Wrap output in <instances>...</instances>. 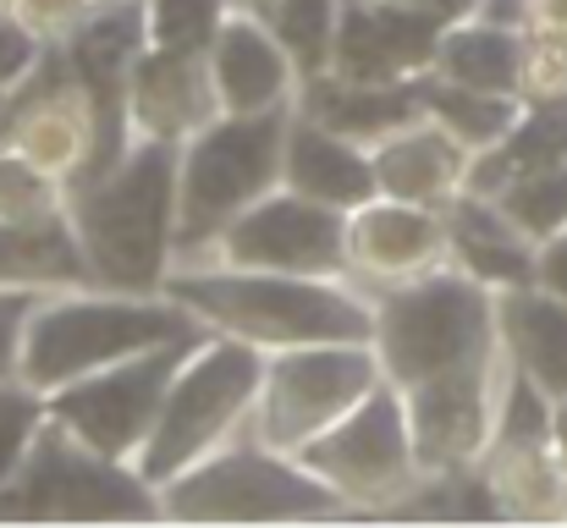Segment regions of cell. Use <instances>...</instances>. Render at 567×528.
Listing matches in <instances>:
<instances>
[{
	"label": "cell",
	"instance_id": "cell-1",
	"mask_svg": "<svg viewBox=\"0 0 567 528\" xmlns=\"http://www.w3.org/2000/svg\"><path fill=\"white\" fill-rule=\"evenodd\" d=\"M166 298L193 309L209 331L259 342V348H309V342H375V298L342 276H281L237 265H177Z\"/></svg>",
	"mask_w": 567,
	"mask_h": 528
},
{
	"label": "cell",
	"instance_id": "cell-2",
	"mask_svg": "<svg viewBox=\"0 0 567 528\" xmlns=\"http://www.w3.org/2000/svg\"><path fill=\"white\" fill-rule=\"evenodd\" d=\"M177 166L183 144L133 138L105 176L66 193L94 281L111 292H166L177 259Z\"/></svg>",
	"mask_w": 567,
	"mask_h": 528
},
{
	"label": "cell",
	"instance_id": "cell-3",
	"mask_svg": "<svg viewBox=\"0 0 567 528\" xmlns=\"http://www.w3.org/2000/svg\"><path fill=\"white\" fill-rule=\"evenodd\" d=\"M209 331L193 309H183L166 292H111V287H83V292H50L22 337V374L33 391H61L94 369H111L133 352L166 348L177 337Z\"/></svg>",
	"mask_w": 567,
	"mask_h": 528
},
{
	"label": "cell",
	"instance_id": "cell-4",
	"mask_svg": "<svg viewBox=\"0 0 567 528\" xmlns=\"http://www.w3.org/2000/svg\"><path fill=\"white\" fill-rule=\"evenodd\" d=\"M375 298V352L391 385L413 391L446 380L457 369H480L502 358L496 292L474 281L463 265H441L419 281L370 292Z\"/></svg>",
	"mask_w": 567,
	"mask_h": 528
},
{
	"label": "cell",
	"instance_id": "cell-5",
	"mask_svg": "<svg viewBox=\"0 0 567 528\" xmlns=\"http://www.w3.org/2000/svg\"><path fill=\"white\" fill-rule=\"evenodd\" d=\"M292 111H265V116H215L183 144L177 166V265H198L220 231L254 209L265 193L281 187L287 166V133Z\"/></svg>",
	"mask_w": 567,
	"mask_h": 528
},
{
	"label": "cell",
	"instance_id": "cell-6",
	"mask_svg": "<svg viewBox=\"0 0 567 528\" xmlns=\"http://www.w3.org/2000/svg\"><path fill=\"white\" fill-rule=\"evenodd\" d=\"M265 363H270V348L226 337V331H209L183 363V374L172 380L166 407H161L144 452L133 457V468L161 490L183 468L204 463L220 446H231L248 429V418H254V402H259V385H265Z\"/></svg>",
	"mask_w": 567,
	"mask_h": 528
},
{
	"label": "cell",
	"instance_id": "cell-7",
	"mask_svg": "<svg viewBox=\"0 0 567 528\" xmlns=\"http://www.w3.org/2000/svg\"><path fill=\"white\" fill-rule=\"evenodd\" d=\"M342 513L348 501L326 479H315L298 457L259 446L254 435H237L161 485V518L177 524H303Z\"/></svg>",
	"mask_w": 567,
	"mask_h": 528
},
{
	"label": "cell",
	"instance_id": "cell-8",
	"mask_svg": "<svg viewBox=\"0 0 567 528\" xmlns=\"http://www.w3.org/2000/svg\"><path fill=\"white\" fill-rule=\"evenodd\" d=\"M161 518V490L122 457L83 446L44 418L22 468L0 485V524H138Z\"/></svg>",
	"mask_w": 567,
	"mask_h": 528
},
{
	"label": "cell",
	"instance_id": "cell-9",
	"mask_svg": "<svg viewBox=\"0 0 567 528\" xmlns=\"http://www.w3.org/2000/svg\"><path fill=\"white\" fill-rule=\"evenodd\" d=\"M380 380H385V369H380L375 342L276 348L265 363V385H259V402H254V418L243 435H254L270 452L298 457L337 418H348Z\"/></svg>",
	"mask_w": 567,
	"mask_h": 528
},
{
	"label": "cell",
	"instance_id": "cell-10",
	"mask_svg": "<svg viewBox=\"0 0 567 528\" xmlns=\"http://www.w3.org/2000/svg\"><path fill=\"white\" fill-rule=\"evenodd\" d=\"M298 463L315 479H326L348 501V513H396L430 479L413 446L408 396L391 380H380L348 418H337L320 441H309Z\"/></svg>",
	"mask_w": 567,
	"mask_h": 528
},
{
	"label": "cell",
	"instance_id": "cell-11",
	"mask_svg": "<svg viewBox=\"0 0 567 528\" xmlns=\"http://www.w3.org/2000/svg\"><path fill=\"white\" fill-rule=\"evenodd\" d=\"M204 337H209V331L177 337V342H166V348L133 352V358H122V363H111V369H94V374H83V380H72V385H61V391H50V396H44V402H50V418L66 424L83 446L133 463V457L144 452V441H150L161 407H166L172 380L183 374V363L193 358V348H198Z\"/></svg>",
	"mask_w": 567,
	"mask_h": 528
},
{
	"label": "cell",
	"instance_id": "cell-12",
	"mask_svg": "<svg viewBox=\"0 0 567 528\" xmlns=\"http://www.w3.org/2000/svg\"><path fill=\"white\" fill-rule=\"evenodd\" d=\"M198 265L281 270V276H348V209L320 204L281 182L254 209H243Z\"/></svg>",
	"mask_w": 567,
	"mask_h": 528
},
{
	"label": "cell",
	"instance_id": "cell-13",
	"mask_svg": "<svg viewBox=\"0 0 567 528\" xmlns=\"http://www.w3.org/2000/svg\"><path fill=\"white\" fill-rule=\"evenodd\" d=\"M6 144L22 149L33 166L66 182V193L94 172L100 161V105L83 89V77L72 72L66 50L50 55L44 50V77L22 83L6 100Z\"/></svg>",
	"mask_w": 567,
	"mask_h": 528
},
{
	"label": "cell",
	"instance_id": "cell-14",
	"mask_svg": "<svg viewBox=\"0 0 567 528\" xmlns=\"http://www.w3.org/2000/svg\"><path fill=\"white\" fill-rule=\"evenodd\" d=\"M513 374V358L502 352L496 363L480 369H457L446 380L413 385L408 396V418H413V446L424 474H452V468H480L491 457L496 441V407H502V385Z\"/></svg>",
	"mask_w": 567,
	"mask_h": 528
},
{
	"label": "cell",
	"instance_id": "cell-15",
	"mask_svg": "<svg viewBox=\"0 0 567 528\" xmlns=\"http://www.w3.org/2000/svg\"><path fill=\"white\" fill-rule=\"evenodd\" d=\"M452 265V231L446 209L408 204V198H370L348 215V276L364 281V292H385L402 281H419L430 270Z\"/></svg>",
	"mask_w": 567,
	"mask_h": 528
},
{
	"label": "cell",
	"instance_id": "cell-16",
	"mask_svg": "<svg viewBox=\"0 0 567 528\" xmlns=\"http://www.w3.org/2000/svg\"><path fill=\"white\" fill-rule=\"evenodd\" d=\"M446 22L402 0H342L331 72L348 83H408L435 66Z\"/></svg>",
	"mask_w": 567,
	"mask_h": 528
},
{
	"label": "cell",
	"instance_id": "cell-17",
	"mask_svg": "<svg viewBox=\"0 0 567 528\" xmlns=\"http://www.w3.org/2000/svg\"><path fill=\"white\" fill-rule=\"evenodd\" d=\"M127 116H133V138H166V144H188L198 127L226 116L209 77V50L150 44L127 83Z\"/></svg>",
	"mask_w": 567,
	"mask_h": 528
},
{
	"label": "cell",
	"instance_id": "cell-18",
	"mask_svg": "<svg viewBox=\"0 0 567 528\" xmlns=\"http://www.w3.org/2000/svg\"><path fill=\"white\" fill-rule=\"evenodd\" d=\"M209 77H215L226 116H265V111L298 105V89H303L287 44L259 17H248L237 6L226 11V22L209 44Z\"/></svg>",
	"mask_w": 567,
	"mask_h": 528
},
{
	"label": "cell",
	"instance_id": "cell-19",
	"mask_svg": "<svg viewBox=\"0 0 567 528\" xmlns=\"http://www.w3.org/2000/svg\"><path fill=\"white\" fill-rule=\"evenodd\" d=\"M375 155V176L385 198H408V204H430V209H446L474 166V149L457 144L441 122L419 116L396 133H385L380 144H370Z\"/></svg>",
	"mask_w": 567,
	"mask_h": 528
},
{
	"label": "cell",
	"instance_id": "cell-20",
	"mask_svg": "<svg viewBox=\"0 0 567 528\" xmlns=\"http://www.w3.org/2000/svg\"><path fill=\"white\" fill-rule=\"evenodd\" d=\"M281 182L320 198V204H337V209H359L380 198V176H375V155L370 144L292 111V133H287V166H281Z\"/></svg>",
	"mask_w": 567,
	"mask_h": 528
},
{
	"label": "cell",
	"instance_id": "cell-21",
	"mask_svg": "<svg viewBox=\"0 0 567 528\" xmlns=\"http://www.w3.org/2000/svg\"><path fill=\"white\" fill-rule=\"evenodd\" d=\"M0 287H33V292L100 287L66 204L28 220H0Z\"/></svg>",
	"mask_w": 567,
	"mask_h": 528
},
{
	"label": "cell",
	"instance_id": "cell-22",
	"mask_svg": "<svg viewBox=\"0 0 567 528\" xmlns=\"http://www.w3.org/2000/svg\"><path fill=\"white\" fill-rule=\"evenodd\" d=\"M446 231H452V259L485 281L491 292H513V287H535L540 281V242H529L496 198L480 193H457L446 204Z\"/></svg>",
	"mask_w": 567,
	"mask_h": 528
},
{
	"label": "cell",
	"instance_id": "cell-23",
	"mask_svg": "<svg viewBox=\"0 0 567 528\" xmlns=\"http://www.w3.org/2000/svg\"><path fill=\"white\" fill-rule=\"evenodd\" d=\"M496 314H502L507 358L529 380H540L551 396H567V298L535 281V287L496 292Z\"/></svg>",
	"mask_w": 567,
	"mask_h": 528
},
{
	"label": "cell",
	"instance_id": "cell-24",
	"mask_svg": "<svg viewBox=\"0 0 567 528\" xmlns=\"http://www.w3.org/2000/svg\"><path fill=\"white\" fill-rule=\"evenodd\" d=\"M435 72L463 83V89H485V94H518L524 100V77H529V33L485 22V17H463L446 22L441 50H435Z\"/></svg>",
	"mask_w": 567,
	"mask_h": 528
},
{
	"label": "cell",
	"instance_id": "cell-25",
	"mask_svg": "<svg viewBox=\"0 0 567 528\" xmlns=\"http://www.w3.org/2000/svg\"><path fill=\"white\" fill-rule=\"evenodd\" d=\"M413 94H419V111H424L430 122H441V127H446L457 144H468L474 155H480V149L507 144V138H513V127H518V122H524V111H529V100H518V94L463 89V83L441 77L435 66L413 77Z\"/></svg>",
	"mask_w": 567,
	"mask_h": 528
},
{
	"label": "cell",
	"instance_id": "cell-26",
	"mask_svg": "<svg viewBox=\"0 0 567 528\" xmlns=\"http://www.w3.org/2000/svg\"><path fill=\"white\" fill-rule=\"evenodd\" d=\"M237 11L259 17L292 55L298 77H320L331 72L337 55V22H342V0H231Z\"/></svg>",
	"mask_w": 567,
	"mask_h": 528
},
{
	"label": "cell",
	"instance_id": "cell-27",
	"mask_svg": "<svg viewBox=\"0 0 567 528\" xmlns=\"http://www.w3.org/2000/svg\"><path fill=\"white\" fill-rule=\"evenodd\" d=\"M502 215L529 237V242H551L567 231V161L563 166H535L518 172L502 193H496Z\"/></svg>",
	"mask_w": 567,
	"mask_h": 528
},
{
	"label": "cell",
	"instance_id": "cell-28",
	"mask_svg": "<svg viewBox=\"0 0 567 528\" xmlns=\"http://www.w3.org/2000/svg\"><path fill=\"white\" fill-rule=\"evenodd\" d=\"M150 6V44L161 50H209L231 0H144Z\"/></svg>",
	"mask_w": 567,
	"mask_h": 528
},
{
	"label": "cell",
	"instance_id": "cell-29",
	"mask_svg": "<svg viewBox=\"0 0 567 528\" xmlns=\"http://www.w3.org/2000/svg\"><path fill=\"white\" fill-rule=\"evenodd\" d=\"M66 204V182L50 176L44 166H33L22 149L0 144V220H28L44 209Z\"/></svg>",
	"mask_w": 567,
	"mask_h": 528
},
{
	"label": "cell",
	"instance_id": "cell-30",
	"mask_svg": "<svg viewBox=\"0 0 567 528\" xmlns=\"http://www.w3.org/2000/svg\"><path fill=\"white\" fill-rule=\"evenodd\" d=\"M44 418H50L44 391H33L28 380H6V385H0V485H6V479L22 468V457L33 452Z\"/></svg>",
	"mask_w": 567,
	"mask_h": 528
},
{
	"label": "cell",
	"instance_id": "cell-31",
	"mask_svg": "<svg viewBox=\"0 0 567 528\" xmlns=\"http://www.w3.org/2000/svg\"><path fill=\"white\" fill-rule=\"evenodd\" d=\"M44 50H50V39H39L17 11H0V100H11L39 72Z\"/></svg>",
	"mask_w": 567,
	"mask_h": 528
},
{
	"label": "cell",
	"instance_id": "cell-32",
	"mask_svg": "<svg viewBox=\"0 0 567 528\" xmlns=\"http://www.w3.org/2000/svg\"><path fill=\"white\" fill-rule=\"evenodd\" d=\"M44 298L50 292H33V287H0V385L22 374V337Z\"/></svg>",
	"mask_w": 567,
	"mask_h": 528
},
{
	"label": "cell",
	"instance_id": "cell-33",
	"mask_svg": "<svg viewBox=\"0 0 567 528\" xmlns=\"http://www.w3.org/2000/svg\"><path fill=\"white\" fill-rule=\"evenodd\" d=\"M94 0H17V17L39 33V39H72L89 22Z\"/></svg>",
	"mask_w": 567,
	"mask_h": 528
},
{
	"label": "cell",
	"instance_id": "cell-34",
	"mask_svg": "<svg viewBox=\"0 0 567 528\" xmlns=\"http://www.w3.org/2000/svg\"><path fill=\"white\" fill-rule=\"evenodd\" d=\"M540 287L567 298V231L551 237V242H540Z\"/></svg>",
	"mask_w": 567,
	"mask_h": 528
},
{
	"label": "cell",
	"instance_id": "cell-35",
	"mask_svg": "<svg viewBox=\"0 0 567 528\" xmlns=\"http://www.w3.org/2000/svg\"><path fill=\"white\" fill-rule=\"evenodd\" d=\"M402 6H419V11H430L441 22H463V17L480 11V0H402Z\"/></svg>",
	"mask_w": 567,
	"mask_h": 528
},
{
	"label": "cell",
	"instance_id": "cell-36",
	"mask_svg": "<svg viewBox=\"0 0 567 528\" xmlns=\"http://www.w3.org/2000/svg\"><path fill=\"white\" fill-rule=\"evenodd\" d=\"M551 452H557V463H563V474H567V396H557V418H551Z\"/></svg>",
	"mask_w": 567,
	"mask_h": 528
},
{
	"label": "cell",
	"instance_id": "cell-37",
	"mask_svg": "<svg viewBox=\"0 0 567 528\" xmlns=\"http://www.w3.org/2000/svg\"><path fill=\"white\" fill-rule=\"evenodd\" d=\"M94 6H122V0H94Z\"/></svg>",
	"mask_w": 567,
	"mask_h": 528
}]
</instances>
